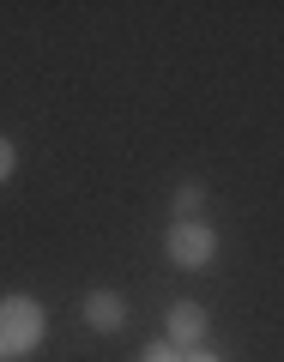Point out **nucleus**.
Returning <instances> with one entry per match:
<instances>
[{
	"label": "nucleus",
	"mask_w": 284,
	"mask_h": 362,
	"mask_svg": "<svg viewBox=\"0 0 284 362\" xmlns=\"http://www.w3.org/2000/svg\"><path fill=\"white\" fill-rule=\"evenodd\" d=\"M42 344V308L30 296H6L0 302V362H18Z\"/></svg>",
	"instance_id": "obj_1"
},
{
	"label": "nucleus",
	"mask_w": 284,
	"mask_h": 362,
	"mask_svg": "<svg viewBox=\"0 0 284 362\" xmlns=\"http://www.w3.org/2000/svg\"><path fill=\"white\" fill-rule=\"evenodd\" d=\"M212 254H218V235H212V223H176L169 230V259L176 266H188V272H200V266H212Z\"/></svg>",
	"instance_id": "obj_2"
},
{
	"label": "nucleus",
	"mask_w": 284,
	"mask_h": 362,
	"mask_svg": "<svg viewBox=\"0 0 284 362\" xmlns=\"http://www.w3.org/2000/svg\"><path fill=\"white\" fill-rule=\"evenodd\" d=\"M200 338H206V308H200V302H176V308H169V344L194 350Z\"/></svg>",
	"instance_id": "obj_3"
},
{
	"label": "nucleus",
	"mask_w": 284,
	"mask_h": 362,
	"mask_svg": "<svg viewBox=\"0 0 284 362\" xmlns=\"http://www.w3.org/2000/svg\"><path fill=\"white\" fill-rule=\"evenodd\" d=\"M85 320L97 326V332H121L127 308H121V296H115V290H91V296H85Z\"/></svg>",
	"instance_id": "obj_4"
},
{
	"label": "nucleus",
	"mask_w": 284,
	"mask_h": 362,
	"mask_svg": "<svg viewBox=\"0 0 284 362\" xmlns=\"http://www.w3.org/2000/svg\"><path fill=\"white\" fill-rule=\"evenodd\" d=\"M200 206H206V187H200V181H181L176 187V223H194Z\"/></svg>",
	"instance_id": "obj_5"
},
{
	"label": "nucleus",
	"mask_w": 284,
	"mask_h": 362,
	"mask_svg": "<svg viewBox=\"0 0 284 362\" xmlns=\"http://www.w3.org/2000/svg\"><path fill=\"white\" fill-rule=\"evenodd\" d=\"M140 362H188V356H181V350H176V344H169V338H164V344H152V350H145Z\"/></svg>",
	"instance_id": "obj_6"
},
{
	"label": "nucleus",
	"mask_w": 284,
	"mask_h": 362,
	"mask_svg": "<svg viewBox=\"0 0 284 362\" xmlns=\"http://www.w3.org/2000/svg\"><path fill=\"white\" fill-rule=\"evenodd\" d=\"M13 163H18V151H13V139H6V133H0V181L13 175Z\"/></svg>",
	"instance_id": "obj_7"
},
{
	"label": "nucleus",
	"mask_w": 284,
	"mask_h": 362,
	"mask_svg": "<svg viewBox=\"0 0 284 362\" xmlns=\"http://www.w3.org/2000/svg\"><path fill=\"white\" fill-rule=\"evenodd\" d=\"M188 362H218V356H212V350H194V356H188Z\"/></svg>",
	"instance_id": "obj_8"
}]
</instances>
